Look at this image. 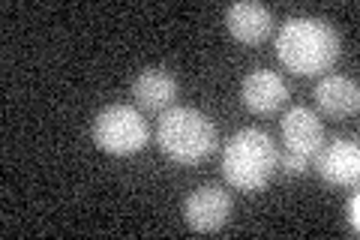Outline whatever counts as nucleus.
I'll list each match as a JSON object with an SVG mask.
<instances>
[{
    "label": "nucleus",
    "mask_w": 360,
    "mask_h": 240,
    "mask_svg": "<svg viewBox=\"0 0 360 240\" xmlns=\"http://www.w3.org/2000/svg\"><path fill=\"white\" fill-rule=\"evenodd\" d=\"M225 27L238 42L258 45L274 30V15H270L267 6L255 4V0H240V4H231L225 9Z\"/></svg>",
    "instance_id": "8"
},
{
    "label": "nucleus",
    "mask_w": 360,
    "mask_h": 240,
    "mask_svg": "<svg viewBox=\"0 0 360 240\" xmlns=\"http://www.w3.org/2000/svg\"><path fill=\"white\" fill-rule=\"evenodd\" d=\"M276 163H279V171H283L285 177H297V175H307L309 156L295 153V151H283V153L276 156Z\"/></svg>",
    "instance_id": "12"
},
{
    "label": "nucleus",
    "mask_w": 360,
    "mask_h": 240,
    "mask_svg": "<svg viewBox=\"0 0 360 240\" xmlns=\"http://www.w3.org/2000/svg\"><path fill=\"white\" fill-rule=\"evenodd\" d=\"M321 180L333 187H354L360 177V147L354 139H333L321 144V151L312 156Z\"/></svg>",
    "instance_id": "6"
},
{
    "label": "nucleus",
    "mask_w": 360,
    "mask_h": 240,
    "mask_svg": "<svg viewBox=\"0 0 360 240\" xmlns=\"http://www.w3.org/2000/svg\"><path fill=\"white\" fill-rule=\"evenodd\" d=\"M94 141L105 153L132 156L150 141V127L132 106H108L94 120Z\"/></svg>",
    "instance_id": "4"
},
{
    "label": "nucleus",
    "mask_w": 360,
    "mask_h": 240,
    "mask_svg": "<svg viewBox=\"0 0 360 240\" xmlns=\"http://www.w3.org/2000/svg\"><path fill=\"white\" fill-rule=\"evenodd\" d=\"M276 171V144L262 130L234 132L222 153V175L229 187L240 192H258L270 184Z\"/></svg>",
    "instance_id": "3"
},
{
    "label": "nucleus",
    "mask_w": 360,
    "mask_h": 240,
    "mask_svg": "<svg viewBox=\"0 0 360 240\" xmlns=\"http://www.w3.org/2000/svg\"><path fill=\"white\" fill-rule=\"evenodd\" d=\"M132 99L144 111H168L177 99V78L162 70V66H148L135 75L132 82Z\"/></svg>",
    "instance_id": "10"
},
{
    "label": "nucleus",
    "mask_w": 360,
    "mask_h": 240,
    "mask_svg": "<svg viewBox=\"0 0 360 240\" xmlns=\"http://www.w3.org/2000/svg\"><path fill=\"white\" fill-rule=\"evenodd\" d=\"M283 141H285V151H295L303 156H315L324 144V123L319 120V114L307 106H295L283 114Z\"/></svg>",
    "instance_id": "7"
},
{
    "label": "nucleus",
    "mask_w": 360,
    "mask_h": 240,
    "mask_svg": "<svg viewBox=\"0 0 360 240\" xmlns=\"http://www.w3.org/2000/svg\"><path fill=\"white\" fill-rule=\"evenodd\" d=\"M345 222H348V232L352 234L360 232V196H352L345 201Z\"/></svg>",
    "instance_id": "13"
},
{
    "label": "nucleus",
    "mask_w": 360,
    "mask_h": 240,
    "mask_svg": "<svg viewBox=\"0 0 360 240\" xmlns=\"http://www.w3.org/2000/svg\"><path fill=\"white\" fill-rule=\"evenodd\" d=\"M160 151L180 165H198L217 151V127L198 108L174 106L162 111L156 127Z\"/></svg>",
    "instance_id": "2"
},
{
    "label": "nucleus",
    "mask_w": 360,
    "mask_h": 240,
    "mask_svg": "<svg viewBox=\"0 0 360 240\" xmlns=\"http://www.w3.org/2000/svg\"><path fill=\"white\" fill-rule=\"evenodd\" d=\"M315 106L321 114L340 120V118H354L360 108V90L354 78L345 75H324L315 84Z\"/></svg>",
    "instance_id": "11"
},
{
    "label": "nucleus",
    "mask_w": 360,
    "mask_h": 240,
    "mask_svg": "<svg viewBox=\"0 0 360 240\" xmlns=\"http://www.w3.org/2000/svg\"><path fill=\"white\" fill-rule=\"evenodd\" d=\"M276 57L297 75H321L340 57V37L324 18L291 15L279 25Z\"/></svg>",
    "instance_id": "1"
},
{
    "label": "nucleus",
    "mask_w": 360,
    "mask_h": 240,
    "mask_svg": "<svg viewBox=\"0 0 360 240\" xmlns=\"http://www.w3.org/2000/svg\"><path fill=\"white\" fill-rule=\"evenodd\" d=\"M243 106L252 114H274L276 108L285 106L288 99V84L270 70H252L243 78Z\"/></svg>",
    "instance_id": "9"
},
{
    "label": "nucleus",
    "mask_w": 360,
    "mask_h": 240,
    "mask_svg": "<svg viewBox=\"0 0 360 240\" xmlns=\"http://www.w3.org/2000/svg\"><path fill=\"white\" fill-rule=\"evenodd\" d=\"M231 210H234L231 192L222 187H198L184 204L186 225L193 228V232H205V234L219 232V228L229 222Z\"/></svg>",
    "instance_id": "5"
}]
</instances>
